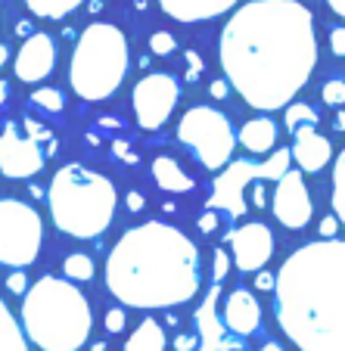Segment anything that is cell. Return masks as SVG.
Returning <instances> with one entry per match:
<instances>
[{"instance_id":"cell-48","label":"cell","mask_w":345,"mask_h":351,"mask_svg":"<svg viewBox=\"0 0 345 351\" xmlns=\"http://www.w3.org/2000/svg\"><path fill=\"white\" fill-rule=\"evenodd\" d=\"M259 351H286V348H283V345H277V342H265Z\"/></svg>"},{"instance_id":"cell-42","label":"cell","mask_w":345,"mask_h":351,"mask_svg":"<svg viewBox=\"0 0 345 351\" xmlns=\"http://www.w3.org/2000/svg\"><path fill=\"white\" fill-rule=\"evenodd\" d=\"M112 153L119 156V159H125V162H137V156H134L131 149H128V143H121V140L119 143H112Z\"/></svg>"},{"instance_id":"cell-27","label":"cell","mask_w":345,"mask_h":351,"mask_svg":"<svg viewBox=\"0 0 345 351\" xmlns=\"http://www.w3.org/2000/svg\"><path fill=\"white\" fill-rule=\"evenodd\" d=\"M32 106H38L40 112H62L66 109V97H62V90H56V87H38V90L32 93Z\"/></svg>"},{"instance_id":"cell-11","label":"cell","mask_w":345,"mask_h":351,"mask_svg":"<svg viewBox=\"0 0 345 351\" xmlns=\"http://www.w3.org/2000/svg\"><path fill=\"white\" fill-rule=\"evenodd\" d=\"M47 156L40 153V140H34L25 128L7 121L0 131V174L10 180H28L40 174Z\"/></svg>"},{"instance_id":"cell-10","label":"cell","mask_w":345,"mask_h":351,"mask_svg":"<svg viewBox=\"0 0 345 351\" xmlns=\"http://www.w3.org/2000/svg\"><path fill=\"white\" fill-rule=\"evenodd\" d=\"M178 99H180V84L174 75L150 72L146 78H140L131 93L134 119H137L140 131H159L171 119Z\"/></svg>"},{"instance_id":"cell-43","label":"cell","mask_w":345,"mask_h":351,"mask_svg":"<svg viewBox=\"0 0 345 351\" xmlns=\"http://www.w3.org/2000/svg\"><path fill=\"white\" fill-rule=\"evenodd\" d=\"M13 32L19 34V38H32V34H34V25H32V22H28V19H19V22H16V28H13Z\"/></svg>"},{"instance_id":"cell-36","label":"cell","mask_w":345,"mask_h":351,"mask_svg":"<svg viewBox=\"0 0 345 351\" xmlns=\"http://www.w3.org/2000/svg\"><path fill=\"white\" fill-rule=\"evenodd\" d=\"M252 283H255V289H261V292H267V289L274 292V286H277V274L259 271V274H255V277H252Z\"/></svg>"},{"instance_id":"cell-2","label":"cell","mask_w":345,"mask_h":351,"mask_svg":"<svg viewBox=\"0 0 345 351\" xmlns=\"http://www.w3.org/2000/svg\"><path fill=\"white\" fill-rule=\"evenodd\" d=\"M274 317L299 351H345V239L289 252L277 271Z\"/></svg>"},{"instance_id":"cell-29","label":"cell","mask_w":345,"mask_h":351,"mask_svg":"<svg viewBox=\"0 0 345 351\" xmlns=\"http://www.w3.org/2000/svg\"><path fill=\"white\" fill-rule=\"evenodd\" d=\"M150 50H153L156 56H171L174 50H178V40H174V34L171 32H156L153 38H150Z\"/></svg>"},{"instance_id":"cell-49","label":"cell","mask_w":345,"mask_h":351,"mask_svg":"<svg viewBox=\"0 0 345 351\" xmlns=\"http://www.w3.org/2000/svg\"><path fill=\"white\" fill-rule=\"evenodd\" d=\"M87 10H91V13H100V10H103V0H91V3H87Z\"/></svg>"},{"instance_id":"cell-14","label":"cell","mask_w":345,"mask_h":351,"mask_svg":"<svg viewBox=\"0 0 345 351\" xmlns=\"http://www.w3.org/2000/svg\"><path fill=\"white\" fill-rule=\"evenodd\" d=\"M16 78L22 84H40L50 78L56 69V44L47 32H34L32 38L22 40L19 53H16Z\"/></svg>"},{"instance_id":"cell-50","label":"cell","mask_w":345,"mask_h":351,"mask_svg":"<svg viewBox=\"0 0 345 351\" xmlns=\"http://www.w3.org/2000/svg\"><path fill=\"white\" fill-rule=\"evenodd\" d=\"M91 351H106V342H93Z\"/></svg>"},{"instance_id":"cell-3","label":"cell","mask_w":345,"mask_h":351,"mask_svg":"<svg viewBox=\"0 0 345 351\" xmlns=\"http://www.w3.org/2000/svg\"><path fill=\"white\" fill-rule=\"evenodd\" d=\"M200 286V249L184 230L165 221H146L125 230L106 258V289L125 308H178L196 298Z\"/></svg>"},{"instance_id":"cell-37","label":"cell","mask_w":345,"mask_h":351,"mask_svg":"<svg viewBox=\"0 0 345 351\" xmlns=\"http://www.w3.org/2000/svg\"><path fill=\"white\" fill-rule=\"evenodd\" d=\"M339 224H342V221L336 218V215H330V218H324L320 221V239H333L339 233Z\"/></svg>"},{"instance_id":"cell-15","label":"cell","mask_w":345,"mask_h":351,"mask_svg":"<svg viewBox=\"0 0 345 351\" xmlns=\"http://www.w3.org/2000/svg\"><path fill=\"white\" fill-rule=\"evenodd\" d=\"M221 320H224L227 332H233L237 339L252 336L255 330L261 326V305L259 298L252 295L249 289H230L221 302Z\"/></svg>"},{"instance_id":"cell-7","label":"cell","mask_w":345,"mask_h":351,"mask_svg":"<svg viewBox=\"0 0 345 351\" xmlns=\"http://www.w3.org/2000/svg\"><path fill=\"white\" fill-rule=\"evenodd\" d=\"M178 140L206 171H224L233 162L237 131L230 119L215 106H190L178 121Z\"/></svg>"},{"instance_id":"cell-19","label":"cell","mask_w":345,"mask_h":351,"mask_svg":"<svg viewBox=\"0 0 345 351\" xmlns=\"http://www.w3.org/2000/svg\"><path fill=\"white\" fill-rule=\"evenodd\" d=\"M237 137H239V146L255 156L277 149V125H274L271 119H249L239 128Z\"/></svg>"},{"instance_id":"cell-21","label":"cell","mask_w":345,"mask_h":351,"mask_svg":"<svg viewBox=\"0 0 345 351\" xmlns=\"http://www.w3.org/2000/svg\"><path fill=\"white\" fill-rule=\"evenodd\" d=\"M121 351H165V326L156 317H143Z\"/></svg>"},{"instance_id":"cell-9","label":"cell","mask_w":345,"mask_h":351,"mask_svg":"<svg viewBox=\"0 0 345 351\" xmlns=\"http://www.w3.org/2000/svg\"><path fill=\"white\" fill-rule=\"evenodd\" d=\"M44 245V224L34 206L22 199H0V265L28 267Z\"/></svg>"},{"instance_id":"cell-34","label":"cell","mask_w":345,"mask_h":351,"mask_svg":"<svg viewBox=\"0 0 345 351\" xmlns=\"http://www.w3.org/2000/svg\"><path fill=\"white\" fill-rule=\"evenodd\" d=\"M330 50L345 60V25H339V28H333L330 32Z\"/></svg>"},{"instance_id":"cell-25","label":"cell","mask_w":345,"mask_h":351,"mask_svg":"<svg viewBox=\"0 0 345 351\" xmlns=\"http://www.w3.org/2000/svg\"><path fill=\"white\" fill-rule=\"evenodd\" d=\"M93 258L87 252H72L66 255V261H62V277L75 280V283H87V280H93Z\"/></svg>"},{"instance_id":"cell-12","label":"cell","mask_w":345,"mask_h":351,"mask_svg":"<svg viewBox=\"0 0 345 351\" xmlns=\"http://www.w3.org/2000/svg\"><path fill=\"white\" fill-rule=\"evenodd\" d=\"M271 212L286 230H305L308 227V221H311V215H314V206H311V196H308L302 171L289 168V171L277 180V186H274V193H271Z\"/></svg>"},{"instance_id":"cell-32","label":"cell","mask_w":345,"mask_h":351,"mask_svg":"<svg viewBox=\"0 0 345 351\" xmlns=\"http://www.w3.org/2000/svg\"><path fill=\"white\" fill-rule=\"evenodd\" d=\"M202 69H206V66H202V56L196 53V50H187V72H184V78L190 81V84H193V81H200Z\"/></svg>"},{"instance_id":"cell-44","label":"cell","mask_w":345,"mask_h":351,"mask_svg":"<svg viewBox=\"0 0 345 351\" xmlns=\"http://www.w3.org/2000/svg\"><path fill=\"white\" fill-rule=\"evenodd\" d=\"M326 7H330L336 16H342V19H345V0H326Z\"/></svg>"},{"instance_id":"cell-5","label":"cell","mask_w":345,"mask_h":351,"mask_svg":"<svg viewBox=\"0 0 345 351\" xmlns=\"http://www.w3.org/2000/svg\"><path fill=\"white\" fill-rule=\"evenodd\" d=\"M47 206L56 230L75 239H97L112 224L119 196L106 174L72 162L56 168V174L50 178Z\"/></svg>"},{"instance_id":"cell-13","label":"cell","mask_w":345,"mask_h":351,"mask_svg":"<svg viewBox=\"0 0 345 351\" xmlns=\"http://www.w3.org/2000/svg\"><path fill=\"white\" fill-rule=\"evenodd\" d=\"M227 245L233 252V267L243 274H259L274 255V233L261 221H249V224L237 227L227 233Z\"/></svg>"},{"instance_id":"cell-17","label":"cell","mask_w":345,"mask_h":351,"mask_svg":"<svg viewBox=\"0 0 345 351\" xmlns=\"http://www.w3.org/2000/svg\"><path fill=\"white\" fill-rule=\"evenodd\" d=\"M237 3L239 0H159L162 13L174 22H184V25L218 19V16L230 13Z\"/></svg>"},{"instance_id":"cell-47","label":"cell","mask_w":345,"mask_h":351,"mask_svg":"<svg viewBox=\"0 0 345 351\" xmlns=\"http://www.w3.org/2000/svg\"><path fill=\"white\" fill-rule=\"evenodd\" d=\"M7 62H10V47H7V44H0V69L7 66Z\"/></svg>"},{"instance_id":"cell-51","label":"cell","mask_w":345,"mask_h":351,"mask_svg":"<svg viewBox=\"0 0 345 351\" xmlns=\"http://www.w3.org/2000/svg\"><path fill=\"white\" fill-rule=\"evenodd\" d=\"M134 7H137L140 13H143V10H146V0H134Z\"/></svg>"},{"instance_id":"cell-23","label":"cell","mask_w":345,"mask_h":351,"mask_svg":"<svg viewBox=\"0 0 345 351\" xmlns=\"http://www.w3.org/2000/svg\"><path fill=\"white\" fill-rule=\"evenodd\" d=\"M25 3V10L32 16H38V19H66V16H72L75 10L84 3V0H22Z\"/></svg>"},{"instance_id":"cell-33","label":"cell","mask_w":345,"mask_h":351,"mask_svg":"<svg viewBox=\"0 0 345 351\" xmlns=\"http://www.w3.org/2000/svg\"><path fill=\"white\" fill-rule=\"evenodd\" d=\"M7 289L16 292V295H25V292H28V283H25V274H22V267H16V271L7 277Z\"/></svg>"},{"instance_id":"cell-40","label":"cell","mask_w":345,"mask_h":351,"mask_svg":"<svg viewBox=\"0 0 345 351\" xmlns=\"http://www.w3.org/2000/svg\"><path fill=\"white\" fill-rule=\"evenodd\" d=\"M196 345H200V336H190V332H180L174 339V351H193Z\"/></svg>"},{"instance_id":"cell-24","label":"cell","mask_w":345,"mask_h":351,"mask_svg":"<svg viewBox=\"0 0 345 351\" xmlns=\"http://www.w3.org/2000/svg\"><path fill=\"white\" fill-rule=\"evenodd\" d=\"M330 199H333V212H336V218L342 221V227H345V146L339 149L336 162H333V193H330Z\"/></svg>"},{"instance_id":"cell-18","label":"cell","mask_w":345,"mask_h":351,"mask_svg":"<svg viewBox=\"0 0 345 351\" xmlns=\"http://www.w3.org/2000/svg\"><path fill=\"white\" fill-rule=\"evenodd\" d=\"M218 298H221V292H218V286H215V289L209 292L206 305L196 311V326H200L202 351H224V348H233L230 342H224V330H227V326H221L224 320L218 324V317H212L215 305H218Z\"/></svg>"},{"instance_id":"cell-22","label":"cell","mask_w":345,"mask_h":351,"mask_svg":"<svg viewBox=\"0 0 345 351\" xmlns=\"http://www.w3.org/2000/svg\"><path fill=\"white\" fill-rule=\"evenodd\" d=\"M0 351H28V336L22 324H16L13 311L0 298Z\"/></svg>"},{"instance_id":"cell-28","label":"cell","mask_w":345,"mask_h":351,"mask_svg":"<svg viewBox=\"0 0 345 351\" xmlns=\"http://www.w3.org/2000/svg\"><path fill=\"white\" fill-rule=\"evenodd\" d=\"M320 97H324L326 106L342 109V106H345V81H342V78H330V81L324 84V90H320Z\"/></svg>"},{"instance_id":"cell-8","label":"cell","mask_w":345,"mask_h":351,"mask_svg":"<svg viewBox=\"0 0 345 351\" xmlns=\"http://www.w3.org/2000/svg\"><path fill=\"white\" fill-rule=\"evenodd\" d=\"M289 159H292V149H274L265 162H249V159H239L230 162V165L221 171V178H215L212 186V199H209V208L215 212H224L230 218H243L246 215V190L255 184V180H274L277 184L286 171H289Z\"/></svg>"},{"instance_id":"cell-16","label":"cell","mask_w":345,"mask_h":351,"mask_svg":"<svg viewBox=\"0 0 345 351\" xmlns=\"http://www.w3.org/2000/svg\"><path fill=\"white\" fill-rule=\"evenodd\" d=\"M292 162L308 174H318L333 162V143L318 134V125H299L292 131Z\"/></svg>"},{"instance_id":"cell-20","label":"cell","mask_w":345,"mask_h":351,"mask_svg":"<svg viewBox=\"0 0 345 351\" xmlns=\"http://www.w3.org/2000/svg\"><path fill=\"white\" fill-rule=\"evenodd\" d=\"M150 171H153L156 186L165 190V193H190L193 186H196V180H193L190 174L171 159V156H156L153 165H150Z\"/></svg>"},{"instance_id":"cell-45","label":"cell","mask_w":345,"mask_h":351,"mask_svg":"<svg viewBox=\"0 0 345 351\" xmlns=\"http://www.w3.org/2000/svg\"><path fill=\"white\" fill-rule=\"evenodd\" d=\"M7 97H10V84L3 78H0V109H3V103H7Z\"/></svg>"},{"instance_id":"cell-30","label":"cell","mask_w":345,"mask_h":351,"mask_svg":"<svg viewBox=\"0 0 345 351\" xmlns=\"http://www.w3.org/2000/svg\"><path fill=\"white\" fill-rule=\"evenodd\" d=\"M125 324H128V314L125 308H109L106 317H103V326H106V332H112V336H119V332H125Z\"/></svg>"},{"instance_id":"cell-31","label":"cell","mask_w":345,"mask_h":351,"mask_svg":"<svg viewBox=\"0 0 345 351\" xmlns=\"http://www.w3.org/2000/svg\"><path fill=\"white\" fill-rule=\"evenodd\" d=\"M227 252H230V249H215V258H212V277H215V283H221V280L230 274V258H227Z\"/></svg>"},{"instance_id":"cell-35","label":"cell","mask_w":345,"mask_h":351,"mask_svg":"<svg viewBox=\"0 0 345 351\" xmlns=\"http://www.w3.org/2000/svg\"><path fill=\"white\" fill-rule=\"evenodd\" d=\"M218 224H221V221H218V212H215V208H209V212L202 215L200 221H196L200 233H215V230H218Z\"/></svg>"},{"instance_id":"cell-4","label":"cell","mask_w":345,"mask_h":351,"mask_svg":"<svg viewBox=\"0 0 345 351\" xmlns=\"http://www.w3.org/2000/svg\"><path fill=\"white\" fill-rule=\"evenodd\" d=\"M19 324L40 351H81L91 339L93 311L69 277H40L22 298Z\"/></svg>"},{"instance_id":"cell-26","label":"cell","mask_w":345,"mask_h":351,"mask_svg":"<svg viewBox=\"0 0 345 351\" xmlns=\"http://www.w3.org/2000/svg\"><path fill=\"white\" fill-rule=\"evenodd\" d=\"M283 125L289 134L299 125H320V112L314 106H308V103H289L283 112Z\"/></svg>"},{"instance_id":"cell-1","label":"cell","mask_w":345,"mask_h":351,"mask_svg":"<svg viewBox=\"0 0 345 351\" xmlns=\"http://www.w3.org/2000/svg\"><path fill=\"white\" fill-rule=\"evenodd\" d=\"M224 78L259 112L289 106L318 66L314 16L299 0H249L218 40Z\"/></svg>"},{"instance_id":"cell-38","label":"cell","mask_w":345,"mask_h":351,"mask_svg":"<svg viewBox=\"0 0 345 351\" xmlns=\"http://www.w3.org/2000/svg\"><path fill=\"white\" fill-rule=\"evenodd\" d=\"M249 193H252V206L255 208H265L267 206V193H265V180H255L252 186H249Z\"/></svg>"},{"instance_id":"cell-46","label":"cell","mask_w":345,"mask_h":351,"mask_svg":"<svg viewBox=\"0 0 345 351\" xmlns=\"http://www.w3.org/2000/svg\"><path fill=\"white\" fill-rule=\"evenodd\" d=\"M333 128H336V131H345V112H342V109H339L336 119H333Z\"/></svg>"},{"instance_id":"cell-39","label":"cell","mask_w":345,"mask_h":351,"mask_svg":"<svg viewBox=\"0 0 345 351\" xmlns=\"http://www.w3.org/2000/svg\"><path fill=\"white\" fill-rule=\"evenodd\" d=\"M125 206H128V212H134V215H137V212H143V206H146V196H143V193H137V190H131V193H128V196H125Z\"/></svg>"},{"instance_id":"cell-6","label":"cell","mask_w":345,"mask_h":351,"mask_svg":"<svg viewBox=\"0 0 345 351\" xmlns=\"http://www.w3.org/2000/svg\"><path fill=\"white\" fill-rule=\"evenodd\" d=\"M131 53L128 38L112 22H91L78 34L69 62V84L84 103H103L125 84Z\"/></svg>"},{"instance_id":"cell-41","label":"cell","mask_w":345,"mask_h":351,"mask_svg":"<svg viewBox=\"0 0 345 351\" xmlns=\"http://www.w3.org/2000/svg\"><path fill=\"white\" fill-rule=\"evenodd\" d=\"M209 93H212L215 99H224L227 93H230V81H227V78H215L212 87H209Z\"/></svg>"}]
</instances>
